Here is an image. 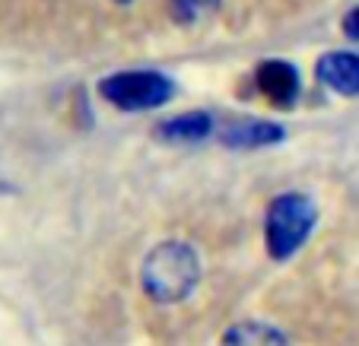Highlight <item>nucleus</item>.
I'll return each mask as SVG.
<instances>
[{
  "mask_svg": "<svg viewBox=\"0 0 359 346\" xmlns=\"http://www.w3.org/2000/svg\"><path fill=\"white\" fill-rule=\"evenodd\" d=\"M201 258L191 244L169 238V242H159L153 251L143 258L140 267V283L153 302L159 305H175L184 302L191 292L201 283Z\"/></svg>",
  "mask_w": 359,
  "mask_h": 346,
  "instance_id": "1",
  "label": "nucleus"
},
{
  "mask_svg": "<svg viewBox=\"0 0 359 346\" xmlns=\"http://www.w3.org/2000/svg\"><path fill=\"white\" fill-rule=\"evenodd\" d=\"M280 140H283V127L271 121H238L229 124L223 134V143L236 150H261V146H271Z\"/></svg>",
  "mask_w": 359,
  "mask_h": 346,
  "instance_id": "6",
  "label": "nucleus"
},
{
  "mask_svg": "<svg viewBox=\"0 0 359 346\" xmlns=\"http://www.w3.org/2000/svg\"><path fill=\"white\" fill-rule=\"evenodd\" d=\"M318 210L305 194H280L271 200L264 216V244L273 261H286L309 242Z\"/></svg>",
  "mask_w": 359,
  "mask_h": 346,
  "instance_id": "2",
  "label": "nucleus"
},
{
  "mask_svg": "<svg viewBox=\"0 0 359 346\" xmlns=\"http://www.w3.org/2000/svg\"><path fill=\"white\" fill-rule=\"evenodd\" d=\"M99 95L118 111H149L169 102L175 83L159 70H121L99 83Z\"/></svg>",
  "mask_w": 359,
  "mask_h": 346,
  "instance_id": "3",
  "label": "nucleus"
},
{
  "mask_svg": "<svg viewBox=\"0 0 359 346\" xmlns=\"http://www.w3.org/2000/svg\"><path fill=\"white\" fill-rule=\"evenodd\" d=\"M340 29H344V35H346V39L359 41V7H353L350 13L344 16V22H340Z\"/></svg>",
  "mask_w": 359,
  "mask_h": 346,
  "instance_id": "10",
  "label": "nucleus"
},
{
  "mask_svg": "<svg viewBox=\"0 0 359 346\" xmlns=\"http://www.w3.org/2000/svg\"><path fill=\"white\" fill-rule=\"evenodd\" d=\"M315 76L325 89L337 95H359V55L353 51H331L325 55L318 64H315Z\"/></svg>",
  "mask_w": 359,
  "mask_h": 346,
  "instance_id": "4",
  "label": "nucleus"
},
{
  "mask_svg": "<svg viewBox=\"0 0 359 346\" xmlns=\"http://www.w3.org/2000/svg\"><path fill=\"white\" fill-rule=\"evenodd\" d=\"M115 4H134V0H115Z\"/></svg>",
  "mask_w": 359,
  "mask_h": 346,
  "instance_id": "11",
  "label": "nucleus"
},
{
  "mask_svg": "<svg viewBox=\"0 0 359 346\" xmlns=\"http://www.w3.org/2000/svg\"><path fill=\"white\" fill-rule=\"evenodd\" d=\"M219 346H290L283 331L271 324H261V321H245L236 324L223 333V343Z\"/></svg>",
  "mask_w": 359,
  "mask_h": 346,
  "instance_id": "8",
  "label": "nucleus"
},
{
  "mask_svg": "<svg viewBox=\"0 0 359 346\" xmlns=\"http://www.w3.org/2000/svg\"><path fill=\"white\" fill-rule=\"evenodd\" d=\"M258 89L271 99L273 105H292L299 95V74L290 61H264L255 74Z\"/></svg>",
  "mask_w": 359,
  "mask_h": 346,
  "instance_id": "5",
  "label": "nucleus"
},
{
  "mask_svg": "<svg viewBox=\"0 0 359 346\" xmlns=\"http://www.w3.org/2000/svg\"><path fill=\"white\" fill-rule=\"evenodd\" d=\"M210 130H213V118L207 111H184V115H175L159 124L163 140H182V143L203 140V137H210Z\"/></svg>",
  "mask_w": 359,
  "mask_h": 346,
  "instance_id": "7",
  "label": "nucleus"
},
{
  "mask_svg": "<svg viewBox=\"0 0 359 346\" xmlns=\"http://www.w3.org/2000/svg\"><path fill=\"white\" fill-rule=\"evenodd\" d=\"M219 4L223 0H172L169 10L178 26H197V22H203L207 16L217 13Z\"/></svg>",
  "mask_w": 359,
  "mask_h": 346,
  "instance_id": "9",
  "label": "nucleus"
}]
</instances>
